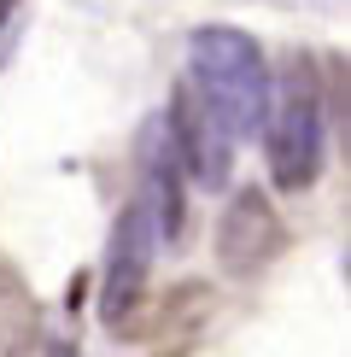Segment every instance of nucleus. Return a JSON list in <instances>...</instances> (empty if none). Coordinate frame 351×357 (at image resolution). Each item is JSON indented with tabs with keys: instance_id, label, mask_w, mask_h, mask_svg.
<instances>
[{
	"instance_id": "nucleus-2",
	"label": "nucleus",
	"mask_w": 351,
	"mask_h": 357,
	"mask_svg": "<svg viewBox=\"0 0 351 357\" xmlns=\"http://www.w3.org/2000/svg\"><path fill=\"white\" fill-rule=\"evenodd\" d=\"M270 176L281 193H304L322 176V158H328V100H322V77L311 53H292L281 70V88H275L270 112Z\"/></svg>"
},
{
	"instance_id": "nucleus-1",
	"label": "nucleus",
	"mask_w": 351,
	"mask_h": 357,
	"mask_svg": "<svg viewBox=\"0 0 351 357\" xmlns=\"http://www.w3.org/2000/svg\"><path fill=\"white\" fill-rule=\"evenodd\" d=\"M187 65H194V94L205 112L228 129V141L258 135L263 112H270V65H263L258 41L234 24H205L187 41Z\"/></svg>"
},
{
	"instance_id": "nucleus-7",
	"label": "nucleus",
	"mask_w": 351,
	"mask_h": 357,
	"mask_svg": "<svg viewBox=\"0 0 351 357\" xmlns=\"http://www.w3.org/2000/svg\"><path fill=\"white\" fill-rule=\"evenodd\" d=\"M36 357H77V346H70V340H47Z\"/></svg>"
},
{
	"instance_id": "nucleus-5",
	"label": "nucleus",
	"mask_w": 351,
	"mask_h": 357,
	"mask_svg": "<svg viewBox=\"0 0 351 357\" xmlns=\"http://www.w3.org/2000/svg\"><path fill=\"white\" fill-rule=\"evenodd\" d=\"M164 129H170V141H176V158L194 170V182H205V188H223L228 182L234 141H228V129L205 112V100L194 94V82L176 88V106L164 117Z\"/></svg>"
},
{
	"instance_id": "nucleus-6",
	"label": "nucleus",
	"mask_w": 351,
	"mask_h": 357,
	"mask_svg": "<svg viewBox=\"0 0 351 357\" xmlns=\"http://www.w3.org/2000/svg\"><path fill=\"white\" fill-rule=\"evenodd\" d=\"M135 199L153 211L158 234L176 241V229H182V158H176V141H170L164 117H153L141 129V193Z\"/></svg>"
},
{
	"instance_id": "nucleus-3",
	"label": "nucleus",
	"mask_w": 351,
	"mask_h": 357,
	"mask_svg": "<svg viewBox=\"0 0 351 357\" xmlns=\"http://www.w3.org/2000/svg\"><path fill=\"white\" fill-rule=\"evenodd\" d=\"M158 241H164V234H158L153 211H146L141 199H129L123 217L111 222V241H106V281H100V322H106V328H123L141 310Z\"/></svg>"
},
{
	"instance_id": "nucleus-8",
	"label": "nucleus",
	"mask_w": 351,
	"mask_h": 357,
	"mask_svg": "<svg viewBox=\"0 0 351 357\" xmlns=\"http://www.w3.org/2000/svg\"><path fill=\"white\" fill-rule=\"evenodd\" d=\"M6 6H12V0H0V12H6Z\"/></svg>"
},
{
	"instance_id": "nucleus-4",
	"label": "nucleus",
	"mask_w": 351,
	"mask_h": 357,
	"mask_svg": "<svg viewBox=\"0 0 351 357\" xmlns=\"http://www.w3.org/2000/svg\"><path fill=\"white\" fill-rule=\"evenodd\" d=\"M281 246H287V222L275 217V205L258 188L234 193L223 222H217V258H223V270L228 275H258L281 258Z\"/></svg>"
}]
</instances>
